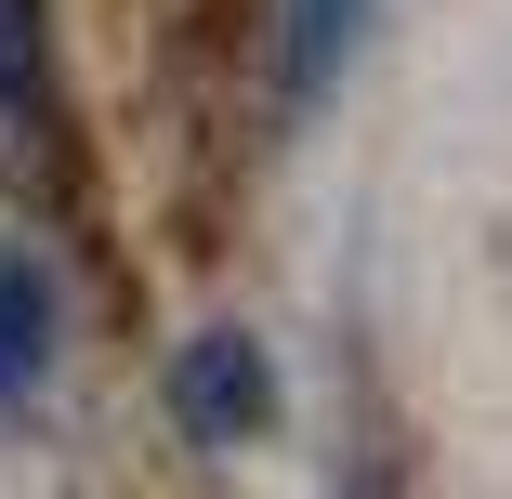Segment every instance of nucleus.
I'll return each instance as SVG.
<instances>
[{
    "mask_svg": "<svg viewBox=\"0 0 512 499\" xmlns=\"http://www.w3.org/2000/svg\"><path fill=\"white\" fill-rule=\"evenodd\" d=\"M40 368H53V276H40V250L0 237V408H27Z\"/></svg>",
    "mask_w": 512,
    "mask_h": 499,
    "instance_id": "7ed1b4c3",
    "label": "nucleus"
},
{
    "mask_svg": "<svg viewBox=\"0 0 512 499\" xmlns=\"http://www.w3.org/2000/svg\"><path fill=\"white\" fill-rule=\"evenodd\" d=\"M171 421H184L197 447H250V434L276 421V368H263V342H250V329H197V342L171 355Z\"/></svg>",
    "mask_w": 512,
    "mask_h": 499,
    "instance_id": "f03ea898",
    "label": "nucleus"
},
{
    "mask_svg": "<svg viewBox=\"0 0 512 499\" xmlns=\"http://www.w3.org/2000/svg\"><path fill=\"white\" fill-rule=\"evenodd\" d=\"M0 184L66 197V79H53V0H0Z\"/></svg>",
    "mask_w": 512,
    "mask_h": 499,
    "instance_id": "f257e3e1",
    "label": "nucleus"
},
{
    "mask_svg": "<svg viewBox=\"0 0 512 499\" xmlns=\"http://www.w3.org/2000/svg\"><path fill=\"white\" fill-rule=\"evenodd\" d=\"M355 27H368V0H276V92L289 106L329 92V66L355 53Z\"/></svg>",
    "mask_w": 512,
    "mask_h": 499,
    "instance_id": "20e7f679",
    "label": "nucleus"
}]
</instances>
